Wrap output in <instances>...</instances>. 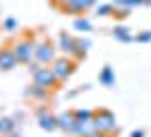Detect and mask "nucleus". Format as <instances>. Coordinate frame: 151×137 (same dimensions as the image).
Here are the masks:
<instances>
[{"mask_svg": "<svg viewBox=\"0 0 151 137\" xmlns=\"http://www.w3.org/2000/svg\"><path fill=\"white\" fill-rule=\"evenodd\" d=\"M30 71H32V82H35V85H39V87H44V89H48V91H55L57 87H60V80H57V75L53 73L50 66L32 62L30 64Z\"/></svg>", "mask_w": 151, "mask_h": 137, "instance_id": "1", "label": "nucleus"}, {"mask_svg": "<svg viewBox=\"0 0 151 137\" xmlns=\"http://www.w3.org/2000/svg\"><path fill=\"white\" fill-rule=\"evenodd\" d=\"M14 48V55H16V60H19V64H32L35 62V53H37V39L32 34L23 37V39H19L16 44L12 46Z\"/></svg>", "mask_w": 151, "mask_h": 137, "instance_id": "2", "label": "nucleus"}, {"mask_svg": "<svg viewBox=\"0 0 151 137\" xmlns=\"http://www.w3.org/2000/svg\"><path fill=\"white\" fill-rule=\"evenodd\" d=\"M94 130L99 133H105V135L114 137L119 133V123H117V117H114L110 110H94Z\"/></svg>", "mask_w": 151, "mask_h": 137, "instance_id": "3", "label": "nucleus"}, {"mask_svg": "<svg viewBox=\"0 0 151 137\" xmlns=\"http://www.w3.org/2000/svg\"><path fill=\"white\" fill-rule=\"evenodd\" d=\"M50 69H53V73L57 75V80H60V85H62V82H66L76 73L78 62H76L73 57H69V55H57V60L50 64Z\"/></svg>", "mask_w": 151, "mask_h": 137, "instance_id": "4", "label": "nucleus"}, {"mask_svg": "<svg viewBox=\"0 0 151 137\" xmlns=\"http://www.w3.org/2000/svg\"><path fill=\"white\" fill-rule=\"evenodd\" d=\"M55 60H57V44H55V41H50V39H41V41H37L35 62L44 64V66H50Z\"/></svg>", "mask_w": 151, "mask_h": 137, "instance_id": "5", "label": "nucleus"}, {"mask_svg": "<svg viewBox=\"0 0 151 137\" xmlns=\"http://www.w3.org/2000/svg\"><path fill=\"white\" fill-rule=\"evenodd\" d=\"M37 123H39L41 130L53 133V130H57V114H53L46 105H41V108L37 110Z\"/></svg>", "mask_w": 151, "mask_h": 137, "instance_id": "6", "label": "nucleus"}, {"mask_svg": "<svg viewBox=\"0 0 151 137\" xmlns=\"http://www.w3.org/2000/svg\"><path fill=\"white\" fill-rule=\"evenodd\" d=\"M76 128H78V121H76L73 110H66V112H60V114H57V130L76 137Z\"/></svg>", "mask_w": 151, "mask_h": 137, "instance_id": "7", "label": "nucleus"}, {"mask_svg": "<svg viewBox=\"0 0 151 137\" xmlns=\"http://www.w3.org/2000/svg\"><path fill=\"white\" fill-rule=\"evenodd\" d=\"M76 41H78V37L73 34H66V32H60L57 34V50L62 55H69V57H73V50H76Z\"/></svg>", "mask_w": 151, "mask_h": 137, "instance_id": "8", "label": "nucleus"}, {"mask_svg": "<svg viewBox=\"0 0 151 137\" xmlns=\"http://www.w3.org/2000/svg\"><path fill=\"white\" fill-rule=\"evenodd\" d=\"M16 55H14V48L12 46H2L0 48V71H12V69H16Z\"/></svg>", "mask_w": 151, "mask_h": 137, "instance_id": "9", "label": "nucleus"}, {"mask_svg": "<svg viewBox=\"0 0 151 137\" xmlns=\"http://www.w3.org/2000/svg\"><path fill=\"white\" fill-rule=\"evenodd\" d=\"M96 5H99V0H71L62 11H66V14H83L87 9H94Z\"/></svg>", "mask_w": 151, "mask_h": 137, "instance_id": "10", "label": "nucleus"}, {"mask_svg": "<svg viewBox=\"0 0 151 137\" xmlns=\"http://www.w3.org/2000/svg\"><path fill=\"white\" fill-rule=\"evenodd\" d=\"M25 96H28L30 100H37V103H44V100L50 96V91L48 89H44V87H39V85H35L32 82V87H28L25 89Z\"/></svg>", "mask_w": 151, "mask_h": 137, "instance_id": "11", "label": "nucleus"}, {"mask_svg": "<svg viewBox=\"0 0 151 137\" xmlns=\"http://www.w3.org/2000/svg\"><path fill=\"white\" fill-rule=\"evenodd\" d=\"M112 37L117 39V41H122V44H131V41H135V34H133L126 25H114L112 27Z\"/></svg>", "mask_w": 151, "mask_h": 137, "instance_id": "12", "label": "nucleus"}, {"mask_svg": "<svg viewBox=\"0 0 151 137\" xmlns=\"http://www.w3.org/2000/svg\"><path fill=\"white\" fill-rule=\"evenodd\" d=\"M16 133V119L14 117H0V137H9Z\"/></svg>", "mask_w": 151, "mask_h": 137, "instance_id": "13", "label": "nucleus"}, {"mask_svg": "<svg viewBox=\"0 0 151 137\" xmlns=\"http://www.w3.org/2000/svg\"><path fill=\"white\" fill-rule=\"evenodd\" d=\"M89 41H87V39H78V41H76V50H73V60L76 62H80V60H85L87 57V50H89Z\"/></svg>", "mask_w": 151, "mask_h": 137, "instance_id": "14", "label": "nucleus"}, {"mask_svg": "<svg viewBox=\"0 0 151 137\" xmlns=\"http://www.w3.org/2000/svg\"><path fill=\"white\" fill-rule=\"evenodd\" d=\"M99 80H101V85L103 87H114V71H112V66H103L101 69V73H99Z\"/></svg>", "mask_w": 151, "mask_h": 137, "instance_id": "15", "label": "nucleus"}, {"mask_svg": "<svg viewBox=\"0 0 151 137\" xmlns=\"http://www.w3.org/2000/svg\"><path fill=\"white\" fill-rule=\"evenodd\" d=\"M94 11H96V16H114V11H117V5L114 2H99L94 7Z\"/></svg>", "mask_w": 151, "mask_h": 137, "instance_id": "16", "label": "nucleus"}, {"mask_svg": "<svg viewBox=\"0 0 151 137\" xmlns=\"http://www.w3.org/2000/svg\"><path fill=\"white\" fill-rule=\"evenodd\" d=\"M73 114H76V121H80V123H89V121H94V110L78 108V110H73Z\"/></svg>", "mask_w": 151, "mask_h": 137, "instance_id": "17", "label": "nucleus"}, {"mask_svg": "<svg viewBox=\"0 0 151 137\" xmlns=\"http://www.w3.org/2000/svg\"><path fill=\"white\" fill-rule=\"evenodd\" d=\"M73 30H78V32H89V30H92V21L85 18V16H78L73 21Z\"/></svg>", "mask_w": 151, "mask_h": 137, "instance_id": "18", "label": "nucleus"}, {"mask_svg": "<svg viewBox=\"0 0 151 137\" xmlns=\"http://www.w3.org/2000/svg\"><path fill=\"white\" fill-rule=\"evenodd\" d=\"M2 27H5V32H14V30H16V27H19V23H16V18H5V21H2Z\"/></svg>", "mask_w": 151, "mask_h": 137, "instance_id": "19", "label": "nucleus"}, {"mask_svg": "<svg viewBox=\"0 0 151 137\" xmlns=\"http://www.w3.org/2000/svg\"><path fill=\"white\" fill-rule=\"evenodd\" d=\"M135 41H137V44H149V41H151V30L137 32V34H135Z\"/></svg>", "mask_w": 151, "mask_h": 137, "instance_id": "20", "label": "nucleus"}, {"mask_svg": "<svg viewBox=\"0 0 151 137\" xmlns=\"http://www.w3.org/2000/svg\"><path fill=\"white\" fill-rule=\"evenodd\" d=\"M142 0H122L117 7H124V9H133V7H140Z\"/></svg>", "mask_w": 151, "mask_h": 137, "instance_id": "21", "label": "nucleus"}, {"mask_svg": "<svg viewBox=\"0 0 151 137\" xmlns=\"http://www.w3.org/2000/svg\"><path fill=\"white\" fill-rule=\"evenodd\" d=\"M131 14V9H124V7H117V11H114V18H119V21H124V18Z\"/></svg>", "mask_w": 151, "mask_h": 137, "instance_id": "22", "label": "nucleus"}, {"mask_svg": "<svg viewBox=\"0 0 151 137\" xmlns=\"http://www.w3.org/2000/svg\"><path fill=\"white\" fill-rule=\"evenodd\" d=\"M69 2H71V0H53V5H55V7H60V9H64Z\"/></svg>", "mask_w": 151, "mask_h": 137, "instance_id": "23", "label": "nucleus"}, {"mask_svg": "<svg viewBox=\"0 0 151 137\" xmlns=\"http://www.w3.org/2000/svg\"><path fill=\"white\" fill-rule=\"evenodd\" d=\"M128 137H144V130H133Z\"/></svg>", "mask_w": 151, "mask_h": 137, "instance_id": "24", "label": "nucleus"}, {"mask_svg": "<svg viewBox=\"0 0 151 137\" xmlns=\"http://www.w3.org/2000/svg\"><path fill=\"white\" fill-rule=\"evenodd\" d=\"M87 137H110V135H105V133H99V130H94L92 135H87Z\"/></svg>", "mask_w": 151, "mask_h": 137, "instance_id": "25", "label": "nucleus"}, {"mask_svg": "<svg viewBox=\"0 0 151 137\" xmlns=\"http://www.w3.org/2000/svg\"><path fill=\"white\" fill-rule=\"evenodd\" d=\"M142 5H144V7H149V5H151V0H142Z\"/></svg>", "mask_w": 151, "mask_h": 137, "instance_id": "26", "label": "nucleus"}, {"mask_svg": "<svg viewBox=\"0 0 151 137\" xmlns=\"http://www.w3.org/2000/svg\"><path fill=\"white\" fill-rule=\"evenodd\" d=\"M110 2H114V5H119V2H122V0H110Z\"/></svg>", "mask_w": 151, "mask_h": 137, "instance_id": "27", "label": "nucleus"}, {"mask_svg": "<svg viewBox=\"0 0 151 137\" xmlns=\"http://www.w3.org/2000/svg\"><path fill=\"white\" fill-rule=\"evenodd\" d=\"M9 137H21V135H19V133H14V135H9Z\"/></svg>", "mask_w": 151, "mask_h": 137, "instance_id": "28", "label": "nucleus"}]
</instances>
